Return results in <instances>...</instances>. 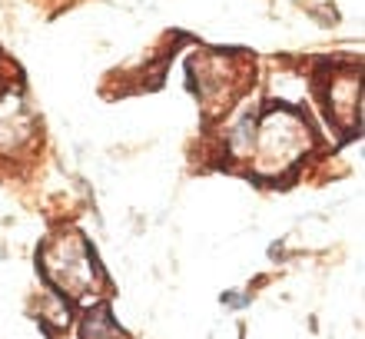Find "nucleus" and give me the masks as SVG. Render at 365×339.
<instances>
[{
    "mask_svg": "<svg viewBox=\"0 0 365 339\" xmlns=\"http://www.w3.org/2000/svg\"><path fill=\"white\" fill-rule=\"evenodd\" d=\"M326 103L336 113V120H356L359 123V74H342L332 80Z\"/></svg>",
    "mask_w": 365,
    "mask_h": 339,
    "instance_id": "nucleus-4",
    "label": "nucleus"
},
{
    "mask_svg": "<svg viewBox=\"0 0 365 339\" xmlns=\"http://www.w3.org/2000/svg\"><path fill=\"white\" fill-rule=\"evenodd\" d=\"M43 270H47L50 283L60 293H67V296H80L96 280L93 253L87 250V240L77 236V233L60 236L57 246L43 253Z\"/></svg>",
    "mask_w": 365,
    "mask_h": 339,
    "instance_id": "nucleus-2",
    "label": "nucleus"
},
{
    "mask_svg": "<svg viewBox=\"0 0 365 339\" xmlns=\"http://www.w3.org/2000/svg\"><path fill=\"white\" fill-rule=\"evenodd\" d=\"M30 113L17 93H0V150L20 146L30 140Z\"/></svg>",
    "mask_w": 365,
    "mask_h": 339,
    "instance_id": "nucleus-3",
    "label": "nucleus"
},
{
    "mask_svg": "<svg viewBox=\"0 0 365 339\" xmlns=\"http://www.w3.org/2000/svg\"><path fill=\"white\" fill-rule=\"evenodd\" d=\"M312 136L299 113L272 110L262 120H242L230 136V150L236 156L252 160L259 173H282L302 160Z\"/></svg>",
    "mask_w": 365,
    "mask_h": 339,
    "instance_id": "nucleus-1",
    "label": "nucleus"
}]
</instances>
